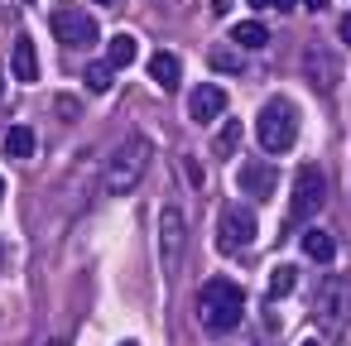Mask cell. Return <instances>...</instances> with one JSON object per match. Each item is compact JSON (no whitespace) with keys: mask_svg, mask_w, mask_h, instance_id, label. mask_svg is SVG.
<instances>
[{"mask_svg":"<svg viewBox=\"0 0 351 346\" xmlns=\"http://www.w3.org/2000/svg\"><path fill=\"white\" fill-rule=\"evenodd\" d=\"M197 317L207 332H231L245 317V293L236 279H207L197 288Z\"/></svg>","mask_w":351,"mask_h":346,"instance_id":"1","label":"cell"},{"mask_svg":"<svg viewBox=\"0 0 351 346\" xmlns=\"http://www.w3.org/2000/svg\"><path fill=\"white\" fill-rule=\"evenodd\" d=\"M149 169V140L145 135H130V140H121V149L106 159V173H101V183H106V193H135L140 188V173Z\"/></svg>","mask_w":351,"mask_h":346,"instance_id":"2","label":"cell"},{"mask_svg":"<svg viewBox=\"0 0 351 346\" xmlns=\"http://www.w3.org/2000/svg\"><path fill=\"white\" fill-rule=\"evenodd\" d=\"M255 135H260L265 154H284V149H293V140H298V111H293L284 97L265 101V111L255 116Z\"/></svg>","mask_w":351,"mask_h":346,"instance_id":"3","label":"cell"},{"mask_svg":"<svg viewBox=\"0 0 351 346\" xmlns=\"http://www.w3.org/2000/svg\"><path fill=\"white\" fill-rule=\"evenodd\" d=\"M49 25H53V39H58L63 49H92V44L101 39L92 10H82V5H58Z\"/></svg>","mask_w":351,"mask_h":346,"instance_id":"4","label":"cell"},{"mask_svg":"<svg viewBox=\"0 0 351 346\" xmlns=\"http://www.w3.org/2000/svg\"><path fill=\"white\" fill-rule=\"evenodd\" d=\"M322 202H327V178H322V169H298V178H293V202H289V221H308L313 212H322Z\"/></svg>","mask_w":351,"mask_h":346,"instance_id":"5","label":"cell"},{"mask_svg":"<svg viewBox=\"0 0 351 346\" xmlns=\"http://www.w3.org/2000/svg\"><path fill=\"white\" fill-rule=\"evenodd\" d=\"M250 240H255V212L241 207V202L221 207V217H217V245L221 250H245Z\"/></svg>","mask_w":351,"mask_h":346,"instance_id":"6","label":"cell"},{"mask_svg":"<svg viewBox=\"0 0 351 346\" xmlns=\"http://www.w3.org/2000/svg\"><path fill=\"white\" fill-rule=\"evenodd\" d=\"M226 87H217V82H202V87H193V97H188V116L197 121V125H212L217 116H226Z\"/></svg>","mask_w":351,"mask_h":346,"instance_id":"7","label":"cell"},{"mask_svg":"<svg viewBox=\"0 0 351 346\" xmlns=\"http://www.w3.org/2000/svg\"><path fill=\"white\" fill-rule=\"evenodd\" d=\"M178 250H183V212L164 207L159 212V260H164V269L178 264Z\"/></svg>","mask_w":351,"mask_h":346,"instance_id":"8","label":"cell"},{"mask_svg":"<svg viewBox=\"0 0 351 346\" xmlns=\"http://www.w3.org/2000/svg\"><path fill=\"white\" fill-rule=\"evenodd\" d=\"M317 322L332 327V332H341V322H346V284L341 279H327L317 288Z\"/></svg>","mask_w":351,"mask_h":346,"instance_id":"9","label":"cell"},{"mask_svg":"<svg viewBox=\"0 0 351 346\" xmlns=\"http://www.w3.org/2000/svg\"><path fill=\"white\" fill-rule=\"evenodd\" d=\"M236 183H241V193H255V197H269L274 193V183H279V173H274V164H241V173H236Z\"/></svg>","mask_w":351,"mask_h":346,"instance_id":"10","label":"cell"},{"mask_svg":"<svg viewBox=\"0 0 351 346\" xmlns=\"http://www.w3.org/2000/svg\"><path fill=\"white\" fill-rule=\"evenodd\" d=\"M149 77H154L164 92H178V82H183V63H178V53H154V58H149Z\"/></svg>","mask_w":351,"mask_h":346,"instance_id":"11","label":"cell"},{"mask_svg":"<svg viewBox=\"0 0 351 346\" xmlns=\"http://www.w3.org/2000/svg\"><path fill=\"white\" fill-rule=\"evenodd\" d=\"M10 73H15L20 82H39V53H34L29 39L15 44V53H10Z\"/></svg>","mask_w":351,"mask_h":346,"instance_id":"12","label":"cell"},{"mask_svg":"<svg viewBox=\"0 0 351 346\" xmlns=\"http://www.w3.org/2000/svg\"><path fill=\"white\" fill-rule=\"evenodd\" d=\"M303 255L317 260V264H332V260H337V240H332L327 231L313 226V231H303Z\"/></svg>","mask_w":351,"mask_h":346,"instance_id":"13","label":"cell"},{"mask_svg":"<svg viewBox=\"0 0 351 346\" xmlns=\"http://www.w3.org/2000/svg\"><path fill=\"white\" fill-rule=\"evenodd\" d=\"M231 44H236V49H255V53H260V49L269 44V29H265L260 20H245V25H236V29H231Z\"/></svg>","mask_w":351,"mask_h":346,"instance_id":"14","label":"cell"},{"mask_svg":"<svg viewBox=\"0 0 351 346\" xmlns=\"http://www.w3.org/2000/svg\"><path fill=\"white\" fill-rule=\"evenodd\" d=\"M135 58H140V44H135L130 34H116V39L106 44V63H111V68H130Z\"/></svg>","mask_w":351,"mask_h":346,"instance_id":"15","label":"cell"},{"mask_svg":"<svg viewBox=\"0 0 351 346\" xmlns=\"http://www.w3.org/2000/svg\"><path fill=\"white\" fill-rule=\"evenodd\" d=\"M34 145H39V140H34L29 125H10V130H5V154H10V159H29Z\"/></svg>","mask_w":351,"mask_h":346,"instance_id":"16","label":"cell"},{"mask_svg":"<svg viewBox=\"0 0 351 346\" xmlns=\"http://www.w3.org/2000/svg\"><path fill=\"white\" fill-rule=\"evenodd\" d=\"M293 284H298V269H293V264H274V274H269V298L293 293Z\"/></svg>","mask_w":351,"mask_h":346,"instance_id":"17","label":"cell"},{"mask_svg":"<svg viewBox=\"0 0 351 346\" xmlns=\"http://www.w3.org/2000/svg\"><path fill=\"white\" fill-rule=\"evenodd\" d=\"M111 82H116V68L111 63H92L87 68V92H111Z\"/></svg>","mask_w":351,"mask_h":346,"instance_id":"18","label":"cell"},{"mask_svg":"<svg viewBox=\"0 0 351 346\" xmlns=\"http://www.w3.org/2000/svg\"><path fill=\"white\" fill-rule=\"evenodd\" d=\"M236 145H241V121H226V125H221V135H217V149H212V154H217V159H226Z\"/></svg>","mask_w":351,"mask_h":346,"instance_id":"19","label":"cell"},{"mask_svg":"<svg viewBox=\"0 0 351 346\" xmlns=\"http://www.w3.org/2000/svg\"><path fill=\"white\" fill-rule=\"evenodd\" d=\"M207 63H212L217 73H236V68H241V53H236V49H212Z\"/></svg>","mask_w":351,"mask_h":346,"instance_id":"20","label":"cell"},{"mask_svg":"<svg viewBox=\"0 0 351 346\" xmlns=\"http://www.w3.org/2000/svg\"><path fill=\"white\" fill-rule=\"evenodd\" d=\"M337 34H341V44L351 49V15H341V25H337Z\"/></svg>","mask_w":351,"mask_h":346,"instance_id":"21","label":"cell"},{"mask_svg":"<svg viewBox=\"0 0 351 346\" xmlns=\"http://www.w3.org/2000/svg\"><path fill=\"white\" fill-rule=\"evenodd\" d=\"M231 5H236V0H212V10H217V15H226Z\"/></svg>","mask_w":351,"mask_h":346,"instance_id":"22","label":"cell"},{"mask_svg":"<svg viewBox=\"0 0 351 346\" xmlns=\"http://www.w3.org/2000/svg\"><path fill=\"white\" fill-rule=\"evenodd\" d=\"M303 5H308V10H327V0H303Z\"/></svg>","mask_w":351,"mask_h":346,"instance_id":"23","label":"cell"},{"mask_svg":"<svg viewBox=\"0 0 351 346\" xmlns=\"http://www.w3.org/2000/svg\"><path fill=\"white\" fill-rule=\"evenodd\" d=\"M269 5H274V10H293V0H269Z\"/></svg>","mask_w":351,"mask_h":346,"instance_id":"24","label":"cell"},{"mask_svg":"<svg viewBox=\"0 0 351 346\" xmlns=\"http://www.w3.org/2000/svg\"><path fill=\"white\" fill-rule=\"evenodd\" d=\"M265 5H269V0H250V10H265Z\"/></svg>","mask_w":351,"mask_h":346,"instance_id":"25","label":"cell"},{"mask_svg":"<svg viewBox=\"0 0 351 346\" xmlns=\"http://www.w3.org/2000/svg\"><path fill=\"white\" fill-rule=\"evenodd\" d=\"M97 5H121V0H97Z\"/></svg>","mask_w":351,"mask_h":346,"instance_id":"26","label":"cell"},{"mask_svg":"<svg viewBox=\"0 0 351 346\" xmlns=\"http://www.w3.org/2000/svg\"><path fill=\"white\" fill-rule=\"evenodd\" d=\"M0 202H5V178H0Z\"/></svg>","mask_w":351,"mask_h":346,"instance_id":"27","label":"cell"},{"mask_svg":"<svg viewBox=\"0 0 351 346\" xmlns=\"http://www.w3.org/2000/svg\"><path fill=\"white\" fill-rule=\"evenodd\" d=\"M303 346H322V341H303Z\"/></svg>","mask_w":351,"mask_h":346,"instance_id":"28","label":"cell"},{"mask_svg":"<svg viewBox=\"0 0 351 346\" xmlns=\"http://www.w3.org/2000/svg\"><path fill=\"white\" fill-rule=\"evenodd\" d=\"M49 346H68V341H49Z\"/></svg>","mask_w":351,"mask_h":346,"instance_id":"29","label":"cell"},{"mask_svg":"<svg viewBox=\"0 0 351 346\" xmlns=\"http://www.w3.org/2000/svg\"><path fill=\"white\" fill-rule=\"evenodd\" d=\"M0 87H5V82H0Z\"/></svg>","mask_w":351,"mask_h":346,"instance_id":"30","label":"cell"},{"mask_svg":"<svg viewBox=\"0 0 351 346\" xmlns=\"http://www.w3.org/2000/svg\"><path fill=\"white\" fill-rule=\"evenodd\" d=\"M125 346H130V341H125Z\"/></svg>","mask_w":351,"mask_h":346,"instance_id":"31","label":"cell"}]
</instances>
